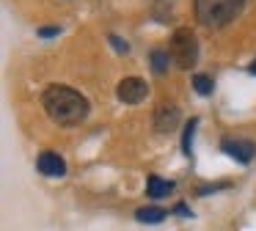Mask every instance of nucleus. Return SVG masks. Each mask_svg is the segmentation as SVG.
<instances>
[{"label":"nucleus","instance_id":"obj_15","mask_svg":"<svg viewBox=\"0 0 256 231\" xmlns=\"http://www.w3.org/2000/svg\"><path fill=\"white\" fill-rule=\"evenodd\" d=\"M58 33H61V28H39L42 38H52V36H58Z\"/></svg>","mask_w":256,"mask_h":231},{"label":"nucleus","instance_id":"obj_8","mask_svg":"<svg viewBox=\"0 0 256 231\" xmlns=\"http://www.w3.org/2000/svg\"><path fill=\"white\" fill-rule=\"evenodd\" d=\"M174 190H176V184L168 182V179H160L157 174H152L149 179H146V196H152L154 201H157V198H168Z\"/></svg>","mask_w":256,"mask_h":231},{"label":"nucleus","instance_id":"obj_9","mask_svg":"<svg viewBox=\"0 0 256 231\" xmlns=\"http://www.w3.org/2000/svg\"><path fill=\"white\" fill-rule=\"evenodd\" d=\"M135 218H138V223H160L162 218H168V212L160 206H140Z\"/></svg>","mask_w":256,"mask_h":231},{"label":"nucleus","instance_id":"obj_17","mask_svg":"<svg viewBox=\"0 0 256 231\" xmlns=\"http://www.w3.org/2000/svg\"><path fill=\"white\" fill-rule=\"evenodd\" d=\"M248 72H250V74H256V58H254V64L248 66Z\"/></svg>","mask_w":256,"mask_h":231},{"label":"nucleus","instance_id":"obj_7","mask_svg":"<svg viewBox=\"0 0 256 231\" xmlns=\"http://www.w3.org/2000/svg\"><path fill=\"white\" fill-rule=\"evenodd\" d=\"M179 124V108L176 104H157L154 110V130L157 132H171Z\"/></svg>","mask_w":256,"mask_h":231},{"label":"nucleus","instance_id":"obj_14","mask_svg":"<svg viewBox=\"0 0 256 231\" xmlns=\"http://www.w3.org/2000/svg\"><path fill=\"white\" fill-rule=\"evenodd\" d=\"M110 44H113L116 52H130V44L124 42V38H118V36H110Z\"/></svg>","mask_w":256,"mask_h":231},{"label":"nucleus","instance_id":"obj_10","mask_svg":"<svg viewBox=\"0 0 256 231\" xmlns=\"http://www.w3.org/2000/svg\"><path fill=\"white\" fill-rule=\"evenodd\" d=\"M171 60L174 58H171L168 50H152V72H154V74H166Z\"/></svg>","mask_w":256,"mask_h":231},{"label":"nucleus","instance_id":"obj_4","mask_svg":"<svg viewBox=\"0 0 256 231\" xmlns=\"http://www.w3.org/2000/svg\"><path fill=\"white\" fill-rule=\"evenodd\" d=\"M116 96L122 99L124 104H138L149 96V86H146V80H140V77H124L116 88Z\"/></svg>","mask_w":256,"mask_h":231},{"label":"nucleus","instance_id":"obj_2","mask_svg":"<svg viewBox=\"0 0 256 231\" xmlns=\"http://www.w3.org/2000/svg\"><path fill=\"white\" fill-rule=\"evenodd\" d=\"M245 3L248 0H193L196 8V20L201 22L210 30H218V28H226L242 14Z\"/></svg>","mask_w":256,"mask_h":231},{"label":"nucleus","instance_id":"obj_6","mask_svg":"<svg viewBox=\"0 0 256 231\" xmlns=\"http://www.w3.org/2000/svg\"><path fill=\"white\" fill-rule=\"evenodd\" d=\"M36 168L44 176H64L66 174V162H64V157L58 152H42L39 160H36Z\"/></svg>","mask_w":256,"mask_h":231},{"label":"nucleus","instance_id":"obj_13","mask_svg":"<svg viewBox=\"0 0 256 231\" xmlns=\"http://www.w3.org/2000/svg\"><path fill=\"white\" fill-rule=\"evenodd\" d=\"M228 187V182H215V184H201L198 190H196V196H210V192H215V190H226Z\"/></svg>","mask_w":256,"mask_h":231},{"label":"nucleus","instance_id":"obj_12","mask_svg":"<svg viewBox=\"0 0 256 231\" xmlns=\"http://www.w3.org/2000/svg\"><path fill=\"white\" fill-rule=\"evenodd\" d=\"M196 126H198V118H190L188 124H184V132H182V152L190 157V152H193V132Z\"/></svg>","mask_w":256,"mask_h":231},{"label":"nucleus","instance_id":"obj_11","mask_svg":"<svg viewBox=\"0 0 256 231\" xmlns=\"http://www.w3.org/2000/svg\"><path fill=\"white\" fill-rule=\"evenodd\" d=\"M193 88H196V94H201V96H210L212 88H215V82H212L210 74L198 72V74H193Z\"/></svg>","mask_w":256,"mask_h":231},{"label":"nucleus","instance_id":"obj_1","mask_svg":"<svg viewBox=\"0 0 256 231\" xmlns=\"http://www.w3.org/2000/svg\"><path fill=\"white\" fill-rule=\"evenodd\" d=\"M42 108L50 116V121L61 126H78L91 113L88 99L69 86H47L42 94Z\"/></svg>","mask_w":256,"mask_h":231},{"label":"nucleus","instance_id":"obj_5","mask_svg":"<svg viewBox=\"0 0 256 231\" xmlns=\"http://www.w3.org/2000/svg\"><path fill=\"white\" fill-rule=\"evenodd\" d=\"M220 148L228 154V157H234L237 162H242V165H248L250 160L256 157V143L248 140V138H223Z\"/></svg>","mask_w":256,"mask_h":231},{"label":"nucleus","instance_id":"obj_3","mask_svg":"<svg viewBox=\"0 0 256 231\" xmlns=\"http://www.w3.org/2000/svg\"><path fill=\"white\" fill-rule=\"evenodd\" d=\"M168 52H171L174 64L179 69L196 66V60H198V38H196V33L190 28H176L171 36V50Z\"/></svg>","mask_w":256,"mask_h":231},{"label":"nucleus","instance_id":"obj_16","mask_svg":"<svg viewBox=\"0 0 256 231\" xmlns=\"http://www.w3.org/2000/svg\"><path fill=\"white\" fill-rule=\"evenodd\" d=\"M174 212L182 214V218H193V212H190V209L184 206V204H176V206H174Z\"/></svg>","mask_w":256,"mask_h":231}]
</instances>
